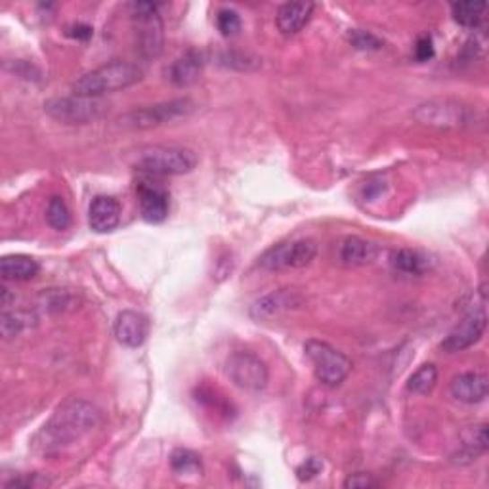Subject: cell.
Instances as JSON below:
<instances>
[{"label": "cell", "instance_id": "obj_1", "mask_svg": "<svg viewBox=\"0 0 489 489\" xmlns=\"http://www.w3.org/2000/svg\"><path fill=\"white\" fill-rule=\"evenodd\" d=\"M101 423L100 411L83 399H69L64 406H59L48 424L44 426V438L48 443L44 446L62 448L92 432Z\"/></svg>", "mask_w": 489, "mask_h": 489}, {"label": "cell", "instance_id": "obj_2", "mask_svg": "<svg viewBox=\"0 0 489 489\" xmlns=\"http://www.w3.org/2000/svg\"><path fill=\"white\" fill-rule=\"evenodd\" d=\"M144 77V71L130 62L123 59H113V62L101 65L94 71H88L77 83L73 84V94L101 98L106 94H113L125 88L135 86Z\"/></svg>", "mask_w": 489, "mask_h": 489}, {"label": "cell", "instance_id": "obj_3", "mask_svg": "<svg viewBox=\"0 0 489 489\" xmlns=\"http://www.w3.org/2000/svg\"><path fill=\"white\" fill-rule=\"evenodd\" d=\"M199 157L182 145H150L138 153L136 167L153 176H182L197 167Z\"/></svg>", "mask_w": 489, "mask_h": 489}, {"label": "cell", "instance_id": "obj_4", "mask_svg": "<svg viewBox=\"0 0 489 489\" xmlns=\"http://www.w3.org/2000/svg\"><path fill=\"white\" fill-rule=\"evenodd\" d=\"M304 352L310 363H312L316 379L325 387L335 389L352 373V362L346 355L331 345L323 343V340H308Z\"/></svg>", "mask_w": 489, "mask_h": 489}, {"label": "cell", "instance_id": "obj_5", "mask_svg": "<svg viewBox=\"0 0 489 489\" xmlns=\"http://www.w3.org/2000/svg\"><path fill=\"white\" fill-rule=\"evenodd\" d=\"M224 371L237 389L250 394L262 392L270 382L268 365H266L264 360H260L257 354L247 350L233 352L226 360Z\"/></svg>", "mask_w": 489, "mask_h": 489}, {"label": "cell", "instance_id": "obj_6", "mask_svg": "<svg viewBox=\"0 0 489 489\" xmlns=\"http://www.w3.org/2000/svg\"><path fill=\"white\" fill-rule=\"evenodd\" d=\"M194 111H196L194 101H191L189 98H178L170 101L155 103V106L132 109L121 118V121L125 127L147 130V128H155L167 123H174L178 121V118H186Z\"/></svg>", "mask_w": 489, "mask_h": 489}, {"label": "cell", "instance_id": "obj_7", "mask_svg": "<svg viewBox=\"0 0 489 489\" xmlns=\"http://www.w3.org/2000/svg\"><path fill=\"white\" fill-rule=\"evenodd\" d=\"M318 257V245L312 240H301L291 243H279L258 258V266L266 272L299 270L312 264Z\"/></svg>", "mask_w": 489, "mask_h": 489}, {"label": "cell", "instance_id": "obj_8", "mask_svg": "<svg viewBox=\"0 0 489 489\" xmlns=\"http://www.w3.org/2000/svg\"><path fill=\"white\" fill-rule=\"evenodd\" d=\"M44 111L56 118V121L67 125H86L96 121V118L106 113V103L101 101V98L73 94L48 100L44 103Z\"/></svg>", "mask_w": 489, "mask_h": 489}, {"label": "cell", "instance_id": "obj_9", "mask_svg": "<svg viewBox=\"0 0 489 489\" xmlns=\"http://www.w3.org/2000/svg\"><path fill=\"white\" fill-rule=\"evenodd\" d=\"M132 8V22H135L136 48L144 57H157L162 52V20L157 6L152 3H135Z\"/></svg>", "mask_w": 489, "mask_h": 489}, {"label": "cell", "instance_id": "obj_10", "mask_svg": "<svg viewBox=\"0 0 489 489\" xmlns=\"http://www.w3.org/2000/svg\"><path fill=\"white\" fill-rule=\"evenodd\" d=\"M415 121L432 128H465L472 123V109L453 100L424 101L413 111Z\"/></svg>", "mask_w": 489, "mask_h": 489}, {"label": "cell", "instance_id": "obj_11", "mask_svg": "<svg viewBox=\"0 0 489 489\" xmlns=\"http://www.w3.org/2000/svg\"><path fill=\"white\" fill-rule=\"evenodd\" d=\"M306 306V299L296 289H277L260 296L250 306V318L257 321L275 319Z\"/></svg>", "mask_w": 489, "mask_h": 489}, {"label": "cell", "instance_id": "obj_12", "mask_svg": "<svg viewBox=\"0 0 489 489\" xmlns=\"http://www.w3.org/2000/svg\"><path fill=\"white\" fill-rule=\"evenodd\" d=\"M485 327H487V314H485V308L480 306L476 310H472V312H468L455 325L453 331L443 338L441 350L448 354H457L474 346L484 336Z\"/></svg>", "mask_w": 489, "mask_h": 489}, {"label": "cell", "instance_id": "obj_13", "mask_svg": "<svg viewBox=\"0 0 489 489\" xmlns=\"http://www.w3.org/2000/svg\"><path fill=\"white\" fill-rule=\"evenodd\" d=\"M115 336L127 348H138L150 335V319L135 310H125L115 319Z\"/></svg>", "mask_w": 489, "mask_h": 489}, {"label": "cell", "instance_id": "obj_14", "mask_svg": "<svg viewBox=\"0 0 489 489\" xmlns=\"http://www.w3.org/2000/svg\"><path fill=\"white\" fill-rule=\"evenodd\" d=\"M138 205L142 218L145 222H150V224H161V222H165L170 211L167 191L150 184L138 186Z\"/></svg>", "mask_w": 489, "mask_h": 489}, {"label": "cell", "instance_id": "obj_15", "mask_svg": "<svg viewBox=\"0 0 489 489\" xmlns=\"http://www.w3.org/2000/svg\"><path fill=\"white\" fill-rule=\"evenodd\" d=\"M451 396L461 404H480L487 397V377L478 371H468L451 380Z\"/></svg>", "mask_w": 489, "mask_h": 489}, {"label": "cell", "instance_id": "obj_16", "mask_svg": "<svg viewBox=\"0 0 489 489\" xmlns=\"http://www.w3.org/2000/svg\"><path fill=\"white\" fill-rule=\"evenodd\" d=\"M316 4L314 3H287L284 6H279L275 23L277 29L285 37L299 35L302 29L312 20Z\"/></svg>", "mask_w": 489, "mask_h": 489}, {"label": "cell", "instance_id": "obj_17", "mask_svg": "<svg viewBox=\"0 0 489 489\" xmlns=\"http://www.w3.org/2000/svg\"><path fill=\"white\" fill-rule=\"evenodd\" d=\"M121 222V205L108 196H98L88 211V224L96 233L113 231Z\"/></svg>", "mask_w": 489, "mask_h": 489}, {"label": "cell", "instance_id": "obj_18", "mask_svg": "<svg viewBox=\"0 0 489 489\" xmlns=\"http://www.w3.org/2000/svg\"><path fill=\"white\" fill-rule=\"evenodd\" d=\"M489 448V436H487V424H474L468 426L461 434V446L458 451L453 455L457 463H472L487 451Z\"/></svg>", "mask_w": 489, "mask_h": 489}, {"label": "cell", "instance_id": "obj_19", "mask_svg": "<svg viewBox=\"0 0 489 489\" xmlns=\"http://www.w3.org/2000/svg\"><path fill=\"white\" fill-rule=\"evenodd\" d=\"M203 67H205L203 54H199L196 50H189L184 56L178 57L176 62L170 65L169 79L178 88L191 86L194 83H197V79L201 77Z\"/></svg>", "mask_w": 489, "mask_h": 489}, {"label": "cell", "instance_id": "obj_20", "mask_svg": "<svg viewBox=\"0 0 489 489\" xmlns=\"http://www.w3.org/2000/svg\"><path fill=\"white\" fill-rule=\"evenodd\" d=\"M377 255H379L377 245L358 235L346 237V240L340 243V250H338L340 262L346 266H367L375 262Z\"/></svg>", "mask_w": 489, "mask_h": 489}, {"label": "cell", "instance_id": "obj_21", "mask_svg": "<svg viewBox=\"0 0 489 489\" xmlns=\"http://www.w3.org/2000/svg\"><path fill=\"white\" fill-rule=\"evenodd\" d=\"M40 272L35 258L25 255H8L0 260V275L6 281H29Z\"/></svg>", "mask_w": 489, "mask_h": 489}, {"label": "cell", "instance_id": "obj_22", "mask_svg": "<svg viewBox=\"0 0 489 489\" xmlns=\"http://www.w3.org/2000/svg\"><path fill=\"white\" fill-rule=\"evenodd\" d=\"M436 382H438V367L434 363H424L409 377L407 390L417 396H424L434 390Z\"/></svg>", "mask_w": 489, "mask_h": 489}, {"label": "cell", "instance_id": "obj_23", "mask_svg": "<svg viewBox=\"0 0 489 489\" xmlns=\"http://www.w3.org/2000/svg\"><path fill=\"white\" fill-rule=\"evenodd\" d=\"M394 270L407 275H423L426 272L424 258L411 249H399L390 258Z\"/></svg>", "mask_w": 489, "mask_h": 489}, {"label": "cell", "instance_id": "obj_24", "mask_svg": "<svg viewBox=\"0 0 489 489\" xmlns=\"http://www.w3.org/2000/svg\"><path fill=\"white\" fill-rule=\"evenodd\" d=\"M485 8V3H455L451 4V13L458 25L474 29L482 22Z\"/></svg>", "mask_w": 489, "mask_h": 489}, {"label": "cell", "instance_id": "obj_25", "mask_svg": "<svg viewBox=\"0 0 489 489\" xmlns=\"http://www.w3.org/2000/svg\"><path fill=\"white\" fill-rule=\"evenodd\" d=\"M33 318L27 312H4L0 318V331H3L4 338L20 336L23 331L31 327Z\"/></svg>", "mask_w": 489, "mask_h": 489}, {"label": "cell", "instance_id": "obj_26", "mask_svg": "<svg viewBox=\"0 0 489 489\" xmlns=\"http://www.w3.org/2000/svg\"><path fill=\"white\" fill-rule=\"evenodd\" d=\"M170 467L178 476H186V474H201V458L189 450H176L170 457Z\"/></svg>", "mask_w": 489, "mask_h": 489}, {"label": "cell", "instance_id": "obj_27", "mask_svg": "<svg viewBox=\"0 0 489 489\" xmlns=\"http://www.w3.org/2000/svg\"><path fill=\"white\" fill-rule=\"evenodd\" d=\"M47 220L48 224L57 231H64L71 226V213L62 197L56 196L50 199L48 209H47Z\"/></svg>", "mask_w": 489, "mask_h": 489}, {"label": "cell", "instance_id": "obj_28", "mask_svg": "<svg viewBox=\"0 0 489 489\" xmlns=\"http://www.w3.org/2000/svg\"><path fill=\"white\" fill-rule=\"evenodd\" d=\"M348 42L358 50H380L384 44L377 35L363 31V29H352L348 33Z\"/></svg>", "mask_w": 489, "mask_h": 489}, {"label": "cell", "instance_id": "obj_29", "mask_svg": "<svg viewBox=\"0 0 489 489\" xmlns=\"http://www.w3.org/2000/svg\"><path fill=\"white\" fill-rule=\"evenodd\" d=\"M216 25H218L222 35H224V37H233L241 29V18H240V13H237L235 10L224 8V10L218 12Z\"/></svg>", "mask_w": 489, "mask_h": 489}, {"label": "cell", "instance_id": "obj_30", "mask_svg": "<svg viewBox=\"0 0 489 489\" xmlns=\"http://www.w3.org/2000/svg\"><path fill=\"white\" fill-rule=\"evenodd\" d=\"M377 485H379V482L371 476V474H365V472L352 474V476L345 482L346 489H369V487H377Z\"/></svg>", "mask_w": 489, "mask_h": 489}, {"label": "cell", "instance_id": "obj_31", "mask_svg": "<svg viewBox=\"0 0 489 489\" xmlns=\"http://www.w3.org/2000/svg\"><path fill=\"white\" fill-rule=\"evenodd\" d=\"M415 57H417L419 62H428V59L434 57V44L431 37L419 39L417 47H415Z\"/></svg>", "mask_w": 489, "mask_h": 489}, {"label": "cell", "instance_id": "obj_32", "mask_svg": "<svg viewBox=\"0 0 489 489\" xmlns=\"http://www.w3.org/2000/svg\"><path fill=\"white\" fill-rule=\"evenodd\" d=\"M321 470V463L318 461V458H306V463L302 467H299V470H296V474H299L301 480H310L318 476Z\"/></svg>", "mask_w": 489, "mask_h": 489}, {"label": "cell", "instance_id": "obj_33", "mask_svg": "<svg viewBox=\"0 0 489 489\" xmlns=\"http://www.w3.org/2000/svg\"><path fill=\"white\" fill-rule=\"evenodd\" d=\"M69 35L75 37L77 40H88L92 37V27L84 25V23H77L69 29Z\"/></svg>", "mask_w": 489, "mask_h": 489}]
</instances>
